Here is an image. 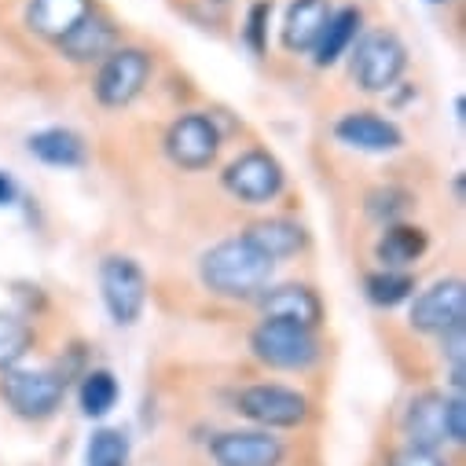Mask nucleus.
<instances>
[{
	"label": "nucleus",
	"mask_w": 466,
	"mask_h": 466,
	"mask_svg": "<svg viewBox=\"0 0 466 466\" xmlns=\"http://www.w3.org/2000/svg\"><path fill=\"white\" fill-rule=\"evenodd\" d=\"M408 70V48L390 30H371L357 41V52L349 59V74L364 92H390L400 74Z\"/></svg>",
	"instance_id": "3"
},
{
	"label": "nucleus",
	"mask_w": 466,
	"mask_h": 466,
	"mask_svg": "<svg viewBox=\"0 0 466 466\" xmlns=\"http://www.w3.org/2000/svg\"><path fill=\"white\" fill-rule=\"evenodd\" d=\"M390 466H448V459L441 455V451H433V448H415V444H404L393 459H390Z\"/></svg>",
	"instance_id": "29"
},
{
	"label": "nucleus",
	"mask_w": 466,
	"mask_h": 466,
	"mask_svg": "<svg viewBox=\"0 0 466 466\" xmlns=\"http://www.w3.org/2000/svg\"><path fill=\"white\" fill-rule=\"evenodd\" d=\"M236 408L243 419L258 422L261 430H294L309 419V397L290 386H279V382L247 386L236 397Z\"/></svg>",
	"instance_id": "7"
},
{
	"label": "nucleus",
	"mask_w": 466,
	"mask_h": 466,
	"mask_svg": "<svg viewBox=\"0 0 466 466\" xmlns=\"http://www.w3.org/2000/svg\"><path fill=\"white\" fill-rule=\"evenodd\" d=\"M430 5H444V0H430Z\"/></svg>",
	"instance_id": "32"
},
{
	"label": "nucleus",
	"mask_w": 466,
	"mask_h": 466,
	"mask_svg": "<svg viewBox=\"0 0 466 466\" xmlns=\"http://www.w3.org/2000/svg\"><path fill=\"white\" fill-rule=\"evenodd\" d=\"M151 81V56L137 45H118L103 63H99V74H96V99L110 110H122L129 106Z\"/></svg>",
	"instance_id": "5"
},
{
	"label": "nucleus",
	"mask_w": 466,
	"mask_h": 466,
	"mask_svg": "<svg viewBox=\"0 0 466 466\" xmlns=\"http://www.w3.org/2000/svg\"><path fill=\"white\" fill-rule=\"evenodd\" d=\"M430 250V236L419 228V224H386L382 236L375 239V261L382 268H397V272H408L422 254Z\"/></svg>",
	"instance_id": "18"
},
{
	"label": "nucleus",
	"mask_w": 466,
	"mask_h": 466,
	"mask_svg": "<svg viewBox=\"0 0 466 466\" xmlns=\"http://www.w3.org/2000/svg\"><path fill=\"white\" fill-rule=\"evenodd\" d=\"M272 272H276V265L268 258H261L243 236L220 239L198 261L202 287L228 301H258L261 290H268Z\"/></svg>",
	"instance_id": "1"
},
{
	"label": "nucleus",
	"mask_w": 466,
	"mask_h": 466,
	"mask_svg": "<svg viewBox=\"0 0 466 466\" xmlns=\"http://www.w3.org/2000/svg\"><path fill=\"white\" fill-rule=\"evenodd\" d=\"M15 195H19V187H15V180L0 169V206H12L15 202Z\"/></svg>",
	"instance_id": "30"
},
{
	"label": "nucleus",
	"mask_w": 466,
	"mask_h": 466,
	"mask_svg": "<svg viewBox=\"0 0 466 466\" xmlns=\"http://www.w3.org/2000/svg\"><path fill=\"white\" fill-rule=\"evenodd\" d=\"M202 5H209V8H224L228 0H202Z\"/></svg>",
	"instance_id": "31"
},
{
	"label": "nucleus",
	"mask_w": 466,
	"mask_h": 466,
	"mask_svg": "<svg viewBox=\"0 0 466 466\" xmlns=\"http://www.w3.org/2000/svg\"><path fill=\"white\" fill-rule=\"evenodd\" d=\"M88 12H92V0H30L26 5V26L37 37L59 45Z\"/></svg>",
	"instance_id": "17"
},
{
	"label": "nucleus",
	"mask_w": 466,
	"mask_h": 466,
	"mask_svg": "<svg viewBox=\"0 0 466 466\" xmlns=\"http://www.w3.org/2000/svg\"><path fill=\"white\" fill-rule=\"evenodd\" d=\"M364 294L379 309H397L415 294V276L411 272H397V268H379V272H371L364 279Z\"/></svg>",
	"instance_id": "23"
},
{
	"label": "nucleus",
	"mask_w": 466,
	"mask_h": 466,
	"mask_svg": "<svg viewBox=\"0 0 466 466\" xmlns=\"http://www.w3.org/2000/svg\"><path fill=\"white\" fill-rule=\"evenodd\" d=\"M254 357L276 371H305L319 360V341L316 330L279 323V319H261L250 334Z\"/></svg>",
	"instance_id": "4"
},
{
	"label": "nucleus",
	"mask_w": 466,
	"mask_h": 466,
	"mask_svg": "<svg viewBox=\"0 0 466 466\" xmlns=\"http://www.w3.org/2000/svg\"><path fill=\"white\" fill-rule=\"evenodd\" d=\"M268 19H272V5L268 0H258V5L250 8V15H247V45H250L254 56H261L265 45H268Z\"/></svg>",
	"instance_id": "27"
},
{
	"label": "nucleus",
	"mask_w": 466,
	"mask_h": 466,
	"mask_svg": "<svg viewBox=\"0 0 466 466\" xmlns=\"http://www.w3.org/2000/svg\"><path fill=\"white\" fill-rule=\"evenodd\" d=\"M220 151V129L209 114H180V118L166 129V155L173 166L198 173L209 169Z\"/></svg>",
	"instance_id": "9"
},
{
	"label": "nucleus",
	"mask_w": 466,
	"mask_h": 466,
	"mask_svg": "<svg viewBox=\"0 0 466 466\" xmlns=\"http://www.w3.org/2000/svg\"><path fill=\"white\" fill-rule=\"evenodd\" d=\"M411 327L422 334H444L466 319V287L462 279H437L411 301Z\"/></svg>",
	"instance_id": "10"
},
{
	"label": "nucleus",
	"mask_w": 466,
	"mask_h": 466,
	"mask_svg": "<svg viewBox=\"0 0 466 466\" xmlns=\"http://www.w3.org/2000/svg\"><path fill=\"white\" fill-rule=\"evenodd\" d=\"M114 48H118V34H114V26H110L103 15H96V12H88V15L59 41V52H63L70 63H81V66L103 63Z\"/></svg>",
	"instance_id": "16"
},
{
	"label": "nucleus",
	"mask_w": 466,
	"mask_h": 466,
	"mask_svg": "<svg viewBox=\"0 0 466 466\" xmlns=\"http://www.w3.org/2000/svg\"><path fill=\"white\" fill-rule=\"evenodd\" d=\"M444 404H448V397L437 393V390H426V393H419L408 404V411H404V437H408V444L433 448V451L441 444H448L444 441Z\"/></svg>",
	"instance_id": "19"
},
{
	"label": "nucleus",
	"mask_w": 466,
	"mask_h": 466,
	"mask_svg": "<svg viewBox=\"0 0 466 466\" xmlns=\"http://www.w3.org/2000/svg\"><path fill=\"white\" fill-rule=\"evenodd\" d=\"M66 397V375L52 368H12L0 375V400L19 419L45 422L59 411Z\"/></svg>",
	"instance_id": "2"
},
{
	"label": "nucleus",
	"mask_w": 466,
	"mask_h": 466,
	"mask_svg": "<svg viewBox=\"0 0 466 466\" xmlns=\"http://www.w3.org/2000/svg\"><path fill=\"white\" fill-rule=\"evenodd\" d=\"M220 180L228 195H236L247 206H265L279 198V191L287 187V173L268 151H243L220 173Z\"/></svg>",
	"instance_id": "8"
},
{
	"label": "nucleus",
	"mask_w": 466,
	"mask_h": 466,
	"mask_svg": "<svg viewBox=\"0 0 466 466\" xmlns=\"http://www.w3.org/2000/svg\"><path fill=\"white\" fill-rule=\"evenodd\" d=\"M26 151L45 162V166H56V169H77L88 162V147L85 140L74 133V129H41L26 140Z\"/></svg>",
	"instance_id": "20"
},
{
	"label": "nucleus",
	"mask_w": 466,
	"mask_h": 466,
	"mask_svg": "<svg viewBox=\"0 0 466 466\" xmlns=\"http://www.w3.org/2000/svg\"><path fill=\"white\" fill-rule=\"evenodd\" d=\"M209 455L217 466H279L287 448L272 430H228L213 437Z\"/></svg>",
	"instance_id": "11"
},
{
	"label": "nucleus",
	"mask_w": 466,
	"mask_h": 466,
	"mask_svg": "<svg viewBox=\"0 0 466 466\" xmlns=\"http://www.w3.org/2000/svg\"><path fill=\"white\" fill-rule=\"evenodd\" d=\"M129 451H133L129 433L103 426V430H96V433L88 437L85 466H129Z\"/></svg>",
	"instance_id": "25"
},
{
	"label": "nucleus",
	"mask_w": 466,
	"mask_h": 466,
	"mask_svg": "<svg viewBox=\"0 0 466 466\" xmlns=\"http://www.w3.org/2000/svg\"><path fill=\"white\" fill-rule=\"evenodd\" d=\"M30 345H34L30 323L15 312H0V375L19 368V360L30 353Z\"/></svg>",
	"instance_id": "24"
},
{
	"label": "nucleus",
	"mask_w": 466,
	"mask_h": 466,
	"mask_svg": "<svg viewBox=\"0 0 466 466\" xmlns=\"http://www.w3.org/2000/svg\"><path fill=\"white\" fill-rule=\"evenodd\" d=\"M444 441L448 444L466 441V400H462V393L448 397V404H444Z\"/></svg>",
	"instance_id": "28"
},
{
	"label": "nucleus",
	"mask_w": 466,
	"mask_h": 466,
	"mask_svg": "<svg viewBox=\"0 0 466 466\" xmlns=\"http://www.w3.org/2000/svg\"><path fill=\"white\" fill-rule=\"evenodd\" d=\"M258 309L265 319H279V323H294L305 330H316L323 323V301L312 287L305 283H283V287H268L258 298Z\"/></svg>",
	"instance_id": "13"
},
{
	"label": "nucleus",
	"mask_w": 466,
	"mask_h": 466,
	"mask_svg": "<svg viewBox=\"0 0 466 466\" xmlns=\"http://www.w3.org/2000/svg\"><path fill=\"white\" fill-rule=\"evenodd\" d=\"M99 294L118 327H133L147 305V276L133 258H103L99 265Z\"/></svg>",
	"instance_id": "6"
},
{
	"label": "nucleus",
	"mask_w": 466,
	"mask_h": 466,
	"mask_svg": "<svg viewBox=\"0 0 466 466\" xmlns=\"http://www.w3.org/2000/svg\"><path fill=\"white\" fill-rule=\"evenodd\" d=\"M334 137L345 147L364 151V155H390V151H400V144H404L400 126L390 122V118H379L375 110L341 114V118L334 122Z\"/></svg>",
	"instance_id": "12"
},
{
	"label": "nucleus",
	"mask_w": 466,
	"mask_h": 466,
	"mask_svg": "<svg viewBox=\"0 0 466 466\" xmlns=\"http://www.w3.org/2000/svg\"><path fill=\"white\" fill-rule=\"evenodd\" d=\"M360 26H364V15L360 8H338L330 12L316 48H312V63L316 66H334L349 48H353V41L360 37Z\"/></svg>",
	"instance_id": "21"
},
{
	"label": "nucleus",
	"mask_w": 466,
	"mask_h": 466,
	"mask_svg": "<svg viewBox=\"0 0 466 466\" xmlns=\"http://www.w3.org/2000/svg\"><path fill=\"white\" fill-rule=\"evenodd\" d=\"M122 390H118V379H114L106 368H92L81 375V386H77V404H81V415L85 419H103L114 411L118 404Z\"/></svg>",
	"instance_id": "22"
},
{
	"label": "nucleus",
	"mask_w": 466,
	"mask_h": 466,
	"mask_svg": "<svg viewBox=\"0 0 466 466\" xmlns=\"http://www.w3.org/2000/svg\"><path fill=\"white\" fill-rule=\"evenodd\" d=\"M411 191H404V187H375L371 195H368V202H364V209H368V217L371 220H379L382 228L386 224H400V217L411 209Z\"/></svg>",
	"instance_id": "26"
},
{
	"label": "nucleus",
	"mask_w": 466,
	"mask_h": 466,
	"mask_svg": "<svg viewBox=\"0 0 466 466\" xmlns=\"http://www.w3.org/2000/svg\"><path fill=\"white\" fill-rule=\"evenodd\" d=\"M330 0H290L287 8V19H283V30H279V41L290 56H305L316 48L327 19H330Z\"/></svg>",
	"instance_id": "14"
},
{
	"label": "nucleus",
	"mask_w": 466,
	"mask_h": 466,
	"mask_svg": "<svg viewBox=\"0 0 466 466\" xmlns=\"http://www.w3.org/2000/svg\"><path fill=\"white\" fill-rule=\"evenodd\" d=\"M243 239L261 254L268 258L272 265L276 261H287L294 254L305 250L309 236H305V228L298 220H287V217H268V220H254L247 231H243Z\"/></svg>",
	"instance_id": "15"
}]
</instances>
